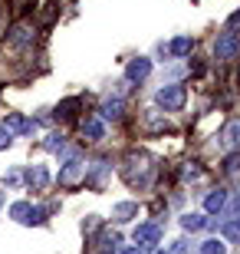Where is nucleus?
<instances>
[{"label": "nucleus", "instance_id": "7", "mask_svg": "<svg viewBox=\"0 0 240 254\" xmlns=\"http://www.w3.org/2000/svg\"><path fill=\"white\" fill-rule=\"evenodd\" d=\"M148 73H151V60H145V57L132 60V63H129V69H125V76H129L132 83H142V79H145Z\"/></svg>", "mask_w": 240, "mask_h": 254}, {"label": "nucleus", "instance_id": "9", "mask_svg": "<svg viewBox=\"0 0 240 254\" xmlns=\"http://www.w3.org/2000/svg\"><path fill=\"white\" fill-rule=\"evenodd\" d=\"M83 135H86L89 142H99L102 135H105V126H102V119H96V116L83 119Z\"/></svg>", "mask_w": 240, "mask_h": 254}, {"label": "nucleus", "instance_id": "8", "mask_svg": "<svg viewBox=\"0 0 240 254\" xmlns=\"http://www.w3.org/2000/svg\"><path fill=\"white\" fill-rule=\"evenodd\" d=\"M3 129L13 135V132H20V135H27V132H33V123L30 119H23L20 113H10L7 119H3Z\"/></svg>", "mask_w": 240, "mask_h": 254}, {"label": "nucleus", "instance_id": "17", "mask_svg": "<svg viewBox=\"0 0 240 254\" xmlns=\"http://www.w3.org/2000/svg\"><path fill=\"white\" fill-rule=\"evenodd\" d=\"M181 228L185 231H201V228H207V218L204 215H185L181 218Z\"/></svg>", "mask_w": 240, "mask_h": 254}, {"label": "nucleus", "instance_id": "21", "mask_svg": "<svg viewBox=\"0 0 240 254\" xmlns=\"http://www.w3.org/2000/svg\"><path fill=\"white\" fill-rule=\"evenodd\" d=\"M43 145H47L49 152H59V149H63V145H66V142H63V135H49V139L43 142Z\"/></svg>", "mask_w": 240, "mask_h": 254}, {"label": "nucleus", "instance_id": "6", "mask_svg": "<svg viewBox=\"0 0 240 254\" xmlns=\"http://www.w3.org/2000/svg\"><path fill=\"white\" fill-rule=\"evenodd\" d=\"M135 241H139L142 248H155L158 241H161V228L158 225H139L135 228Z\"/></svg>", "mask_w": 240, "mask_h": 254}, {"label": "nucleus", "instance_id": "11", "mask_svg": "<svg viewBox=\"0 0 240 254\" xmlns=\"http://www.w3.org/2000/svg\"><path fill=\"white\" fill-rule=\"evenodd\" d=\"M224 205H227V191H221V189H214L211 195L204 198V211H211V215H217Z\"/></svg>", "mask_w": 240, "mask_h": 254}, {"label": "nucleus", "instance_id": "22", "mask_svg": "<svg viewBox=\"0 0 240 254\" xmlns=\"http://www.w3.org/2000/svg\"><path fill=\"white\" fill-rule=\"evenodd\" d=\"M224 169H227V175H240V155H231Z\"/></svg>", "mask_w": 240, "mask_h": 254}, {"label": "nucleus", "instance_id": "26", "mask_svg": "<svg viewBox=\"0 0 240 254\" xmlns=\"http://www.w3.org/2000/svg\"><path fill=\"white\" fill-rule=\"evenodd\" d=\"M227 30H231V33H237V30H240V10L234 13L231 20H227Z\"/></svg>", "mask_w": 240, "mask_h": 254}, {"label": "nucleus", "instance_id": "27", "mask_svg": "<svg viewBox=\"0 0 240 254\" xmlns=\"http://www.w3.org/2000/svg\"><path fill=\"white\" fill-rule=\"evenodd\" d=\"M237 208H240V195H237Z\"/></svg>", "mask_w": 240, "mask_h": 254}, {"label": "nucleus", "instance_id": "10", "mask_svg": "<svg viewBox=\"0 0 240 254\" xmlns=\"http://www.w3.org/2000/svg\"><path fill=\"white\" fill-rule=\"evenodd\" d=\"M27 182L33 185L37 191H43L49 185V172H47V165H33V169L27 172Z\"/></svg>", "mask_w": 240, "mask_h": 254}, {"label": "nucleus", "instance_id": "13", "mask_svg": "<svg viewBox=\"0 0 240 254\" xmlns=\"http://www.w3.org/2000/svg\"><path fill=\"white\" fill-rule=\"evenodd\" d=\"M221 142H224V145H240V119H231V123L224 126Z\"/></svg>", "mask_w": 240, "mask_h": 254}, {"label": "nucleus", "instance_id": "4", "mask_svg": "<svg viewBox=\"0 0 240 254\" xmlns=\"http://www.w3.org/2000/svg\"><path fill=\"white\" fill-rule=\"evenodd\" d=\"M214 57H217V60H237L240 57V37H237V33H231V30L221 33L217 43H214Z\"/></svg>", "mask_w": 240, "mask_h": 254}, {"label": "nucleus", "instance_id": "25", "mask_svg": "<svg viewBox=\"0 0 240 254\" xmlns=\"http://www.w3.org/2000/svg\"><path fill=\"white\" fill-rule=\"evenodd\" d=\"M10 142H13V135H10V132L3 129V126H0V149H7Z\"/></svg>", "mask_w": 240, "mask_h": 254}, {"label": "nucleus", "instance_id": "1", "mask_svg": "<svg viewBox=\"0 0 240 254\" xmlns=\"http://www.w3.org/2000/svg\"><path fill=\"white\" fill-rule=\"evenodd\" d=\"M151 172H155V165H151V155L148 152H129L125 162H122V179L129 182V185H142L145 189Z\"/></svg>", "mask_w": 240, "mask_h": 254}, {"label": "nucleus", "instance_id": "15", "mask_svg": "<svg viewBox=\"0 0 240 254\" xmlns=\"http://www.w3.org/2000/svg\"><path fill=\"white\" fill-rule=\"evenodd\" d=\"M122 109H125V106H122V99H109V103H102V119H122Z\"/></svg>", "mask_w": 240, "mask_h": 254}, {"label": "nucleus", "instance_id": "24", "mask_svg": "<svg viewBox=\"0 0 240 254\" xmlns=\"http://www.w3.org/2000/svg\"><path fill=\"white\" fill-rule=\"evenodd\" d=\"M165 254H188V245H185V241H175V245L168 248Z\"/></svg>", "mask_w": 240, "mask_h": 254}, {"label": "nucleus", "instance_id": "2", "mask_svg": "<svg viewBox=\"0 0 240 254\" xmlns=\"http://www.w3.org/2000/svg\"><path fill=\"white\" fill-rule=\"evenodd\" d=\"M158 106L165 109V113H178L181 106H185V99H188V93H185V86H178V83H171V86H161L158 89Z\"/></svg>", "mask_w": 240, "mask_h": 254}, {"label": "nucleus", "instance_id": "16", "mask_svg": "<svg viewBox=\"0 0 240 254\" xmlns=\"http://www.w3.org/2000/svg\"><path fill=\"white\" fill-rule=\"evenodd\" d=\"M171 53H175V57H188V53H191L194 50V40L191 37H178V40H171Z\"/></svg>", "mask_w": 240, "mask_h": 254}, {"label": "nucleus", "instance_id": "20", "mask_svg": "<svg viewBox=\"0 0 240 254\" xmlns=\"http://www.w3.org/2000/svg\"><path fill=\"white\" fill-rule=\"evenodd\" d=\"M76 106H79V99H66V103H59V109H56V116H59V119H69Z\"/></svg>", "mask_w": 240, "mask_h": 254}, {"label": "nucleus", "instance_id": "5", "mask_svg": "<svg viewBox=\"0 0 240 254\" xmlns=\"http://www.w3.org/2000/svg\"><path fill=\"white\" fill-rule=\"evenodd\" d=\"M10 218H17L23 225H40V221H43V211L27 205V201H17V205H10Z\"/></svg>", "mask_w": 240, "mask_h": 254}, {"label": "nucleus", "instance_id": "23", "mask_svg": "<svg viewBox=\"0 0 240 254\" xmlns=\"http://www.w3.org/2000/svg\"><path fill=\"white\" fill-rule=\"evenodd\" d=\"M181 175H185V179H197V175H201V169H197L194 162H188L185 169H181Z\"/></svg>", "mask_w": 240, "mask_h": 254}, {"label": "nucleus", "instance_id": "12", "mask_svg": "<svg viewBox=\"0 0 240 254\" xmlns=\"http://www.w3.org/2000/svg\"><path fill=\"white\" fill-rule=\"evenodd\" d=\"M135 215H139V205L135 201H119V205L112 208V218L115 221H132Z\"/></svg>", "mask_w": 240, "mask_h": 254}, {"label": "nucleus", "instance_id": "19", "mask_svg": "<svg viewBox=\"0 0 240 254\" xmlns=\"http://www.w3.org/2000/svg\"><path fill=\"white\" fill-rule=\"evenodd\" d=\"M201 254H227V245H221L217 238H211V241L201 245Z\"/></svg>", "mask_w": 240, "mask_h": 254}, {"label": "nucleus", "instance_id": "3", "mask_svg": "<svg viewBox=\"0 0 240 254\" xmlns=\"http://www.w3.org/2000/svg\"><path fill=\"white\" fill-rule=\"evenodd\" d=\"M86 182V162L79 159H69L59 169V189H76V185H83Z\"/></svg>", "mask_w": 240, "mask_h": 254}, {"label": "nucleus", "instance_id": "14", "mask_svg": "<svg viewBox=\"0 0 240 254\" xmlns=\"http://www.w3.org/2000/svg\"><path fill=\"white\" fill-rule=\"evenodd\" d=\"M10 43H13V47H27V43H33V30H30L27 23L13 27V33H10Z\"/></svg>", "mask_w": 240, "mask_h": 254}, {"label": "nucleus", "instance_id": "18", "mask_svg": "<svg viewBox=\"0 0 240 254\" xmlns=\"http://www.w3.org/2000/svg\"><path fill=\"white\" fill-rule=\"evenodd\" d=\"M221 231H224V238H227V241H240V218H231V221H224Z\"/></svg>", "mask_w": 240, "mask_h": 254}]
</instances>
